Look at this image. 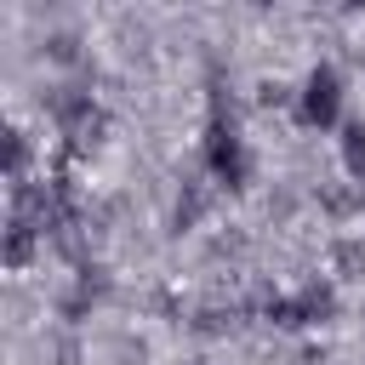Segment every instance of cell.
Returning a JSON list of instances; mask_svg holds the SVG:
<instances>
[{
	"label": "cell",
	"instance_id": "6da1fadb",
	"mask_svg": "<svg viewBox=\"0 0 365 365\" xmlns=\"http://www.w3.org/2000/svg\"><path fill=\"white\" fill-rule=\"evenodd\" d=\"M302 114H308L314 125H331V120H336V74H331V68H314V74H308Z\"/></svg>",
	"mask_w": 365,
	"mask_h": 365
},
{
	"label": "cell",
	"instance_id": "7a4b0ae2",
	"mask_svg": "<svg viewBox=\"0 0 365 365\" xmlns=\"http://www.w3.org/2000/svg\"><path fill=\"white\" fill-rule=\"evenodd\" d=\"M342 154H348V171L365 177V125H348L342 131Z\"/></svg>",
	"mask_w": 365,
	"mask_h": 365
}]
</instances>
